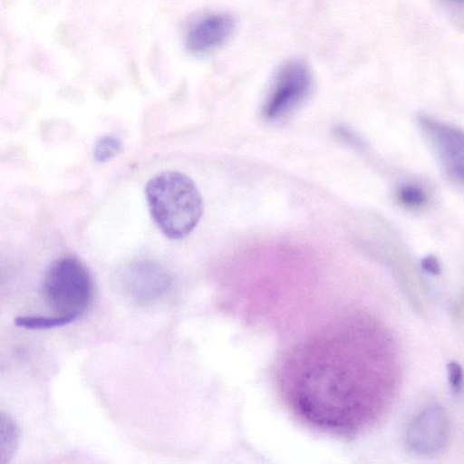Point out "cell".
Segmentation results:
<instances>
[{
  "instance_id": "6da1fadb",
  "label": "cell",
  "mask_w": 464,
  "mask_h": 464,
  "mask_svg": "<svg viewBox=\"0 0 464 464\" xmlns=\"http://www.w3.org/2000/svg\"><path fill=\"white\" fill-rule=\"evenodd\" d=\"M384 334L360 318L333 325L295 345L283 361L282 392L295 414L317 429L352 435L381 412L392 368Z\"/></svg>"
},
{
  "instance_id": "7a4b0ae2",
  "label": "cell",
  "mask_w": 464,
  "mask_h": 464,
  "mask_svg": "<svg viewBox=\"0 0 464 464\" xmlns=\"http://www.w3.org/2000/svg\"><path fill=\"white\" fill-rule=\"evenodd\" d=\"M145 195L153 221L170 239L187 237L202 216L199 190L181 172L167 170L155 175L147 182Z\"/></svg>"
},
{
  "instance_id": "3957f363",
  "label": "cell",
  "mask_w": 464,
  "mask_h": 464,
  "mask_svg": "<svg viewBox=\"0 0 464 464\" xmlns=\"http://www.w3.org/2000/svg\"><path fill=\"white\" fill-rule=\"evenodd\" d=\"M43 291L47 304L60 315L78 319L92 304L93 284L88 269L79 259L63 256L48 269Z\"/></svg>"
},
{
  "instance_id": "277c9868",
  "label": "cell",
  "mask_w": 464,
  "mask_h": 464,
  "mask_svg": "<svg viewBox=\"0 0 464 464\" xmlns=\"http://www.w3.org/2000/svg\"><path fill=\"white\" fill-rule=\"evenodd\" d=\"M417 121L445 173L464 185V130L426 115Z\"/></svg>"
},
{
  "instance_id": "5b68a950",
  "label": "cell",
  "mask_w": 464,
  "mask_h": 464,
  "mask_svg": "<svg viewBox=\"0 0 464 464\" xmlns=\"http://www.w3.org/2000/svg\"><path fill=\"white\" fill-rule=\"evenodd\" d=\"M311 76L300 61L286 63L279 70L263 108L268 120H276L291 111L308 94Z\"/></svg>"
},
{
  "instance_id": "8992f818",
  "label": "cell",
  "mask_w": 464,
  "mask_h": 464,
  "mask_svg": "<svg viewBox=\"0 0 464 464\" xmlns=\"http://www.w3.org/2000/svg\"><path fill=\"white\" fill-rule=\"evenodd\" d=\"M123 296L137 304H149L162 297L170 286V276L158 263L150 260L133 262L119 275Z\"/></svg>"
},
{
  "instance_id": "52a82bcc",
  "label": "cell",
  "mask_w": 464,
  "mask_h": 464,
  "mask_svg": "<svg viewBox=\"0 0 464 464\" xmlns=\"http://www.w3.org/2000/svg\"><path fill=\"white\" fill-rule=\"evenodd\" d=\"M449 420L441 406L430 405L409 423L406 441L411 450L430 455L443 449L449 437Z\"/></svg>"
},
{
  "instance_id": "ba28073f",
  "label": "cell",
  "mask_w": 464,
  "mask_h": 464,
  "mask_svg": "<svg viewBox=\"0 0 464 464\" xmlns=\"http://www.w3.org/2000/svg\"><path fill=\"white\" fill-rule=\"evenodd\" d=\"M234 26V19L227 14L208 15L189 29L186 40L187 47L194 53L213 50L229 38Z\"/></svg>"
},
{
  "instance_id": "9c48e42d",
  "label": "cell",
  "mask_w": 464,
  "mask_h": 464,
  "mask_svg": "<svg viewBox=\"0 0 464 464\" xmlns=\"http://www.w3.org/2000/svg\"><path fill=\"white\" fill-rule=\"evenodd\" d=\"M77 318L72 315L41 316V315H21L14 319L18 327L30 330H46L66 325Z\"/></svg>"
},
{
  "instance_id": "30bf717a",
  "label": "cell",
  "mask_w": 464,
  "mask_h": 464,
  "mask_svg": "<svg viewBox=\"0 0 464 464\" xmlns=\"http://www.w3.org/2000/svg\"><path fill=\"white\" fill-rule=\"evenodd\" d=\"M18 430L15 422L7 415L0 418V462L5 463L12 458L17 445Z\"/></svg>"
},
{
  "instance_id": "8fae6325",
  "label": "cell",
  "mask_w": 464,
  "mask_h": 464,
  "mask_svg": "<svg viewBox=\"0 0 464 464\" xmlns=\"http://www.w3.org/2000/svg\"><path fill=\"white\" fill-rule=\"evenodd\" d=\"M397 199L409 208L418 209L424 207L428 201L425 190L416 184H404L397 190Z\"/></svg>"
},
{
  "instance_id": "7c38bea8",
  "label": "cell",
  "mask_w": 464,
  "mask_h": 464,
  "mask_svg": "<svg viewBox=\"0 0 464 464\" xmlns=\"http://www.w3.org/2000/svg\"><path fill=\"white\" fill-rule=\"evenodd\" d=\"M121 142L113 136H103L93 147V159L97 162H104L120 153Z\"/></svg>"
},
{
  "instance_id": "4fadbf2b",
  "label": "cell",
  "mask_w": 464,
  "mask_h": 464,
  "mask_svg": "<svg viewBox=\"0 0 464 464\" xmlns=\"http://www.w3.org/2000/svg\"><path fill=\"white\" fill-rule=\"evenodd\" d=\"M448 379L450 389L455 393L461 392L464 386V372L457 362H450L447 366Z\"/></svg>"
},
{
  "instance_id": "5bb4252c",
  "label": "cell",
  "mask_w": 464,
  "mask_h": 464,
  "mask_svg": "<svg viewBox=\"0 0 464 464\" xmlns=\"http://www.w3.org/2000/svg\"><path fill=\"white\" fill-rule=\"evenodd\" d=\"M422 268L429 274L438 275L440 272V266L439 261L431 256H426L421 261Z\"/></svg>"
},
{
  "instance_id": "9a60e30c",
  "label": "cell",
  "mask_w": 464,
  "mask_h": 464,
  "mask_svg": "<svg viewBox=\"0 0 464 464\" xmlns=\"http://www.w3.org/2000/svg\"><path fill=\"white\" fill-rule=\"evenodd\" d=\"M456 1H464V0H456Z\"/></svg>"
}]
</instances>
